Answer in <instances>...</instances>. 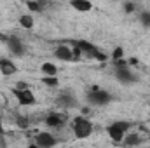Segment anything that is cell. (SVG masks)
Wrapping results in <instances>:
<instances>
[{
    "label": "cell",
    "instance_id": "1",
    "mask_svg": "<svg viewBox=\"0 0 150 148\" xmlns=\"http://www.w3.org/2000/svg\"><path fill=\"white\" fill-rule=\"evenodd\" d=\"M72 131H74L75 138L79 140H84V138H89L93 134V122L82 115L75 117L72 120Z\"/></svg>",
    "mask_w": 150,
    "mask_h": 148
},
{
    "label": "cell",
    "instance_id": "2",
    "mask_svg": "<svg viewBox=\"0 0 150 148\" xmlns=\"http://www.w3.org/2000/svg\"><path fill=\"white\" fill-rule=\"evenodd\" d=\"M129 127H131L129 122H126V120H117V122H113V124H110V125L107 127V134L110 136L112 141L120 143V141H124V138H126Z\"/></svg>",
    "mask_w": 150,
    "mask_h": 148
},
{
    "label": "cell",
    "instance_id": "3",
    "mask_svg": "<svg viewBox=\"0 0 150 148\" xmlns=\"http://www.w3.org/2000/svg\"><path fill=\"white\" fill-rule=\"evenodd\" d=\"M87 99H89L91 105L101 106V105H107L112 98H110V94H108L107 91H103V89H100V87H93L91 92L87 94Z\"/></svg>",
    "mask_w": 150,
    "mask_h": 148
},
{
    "label": "cell",
    "instance_id": "4",
    "mask_svg": "<svg viewBox=\"0 0 150 148\" xmlns=\"http://www.w3.org/2000/svg\"><path fill=\"white\" fill-rule=\"evenodd\" d=\"M35 145H38L40 148H54L58 145V140L52 132L49 131H44V132H38L37 138H35Z\"/></svg>",
    "mask_w": 150,
    "mask_h": 148
},
{
    "label": "cell",
    "instance_id": "5",
    "mask_svg": "<svg viewBox=\"0 0 150 148\" xmlns=\"http://www.w3.org/2000/svg\"><path fill=\"white\" fill-rule=\"evenodd\" d=\"M117 70H115V77L117 80H120L122 84H129L131 80H134V75L131 72V68L126 66V61H117Z\"/></svg>",
    "mask_w": 150,
    "mask_h": 148
},
{
    "label": "cell",
    "instance_id": "6",
    "mask_svg": "<svg viewBox=\"0 0 150 148\" xmlns=\"http://www.w3.org/2000/svg\"><path fill=\"white\" fill-rule=\"evenodd\" d=\"M14 96H16V99H18V103L21 106H32V105H35V96H33V92L30 89H23V91L14 89Z\"/></svg>",
    "mask_w": 150,
    "mask_h": 148
},
{
    "label": "cell",
    "instance_id": "7",
    "mask_svg": "<svg viewBox=\"0 0 150 148\" xmlns=\"http://www.w3.org/2000/svg\"><path fill=\"white\" fill-rule=\"evenodd\" d=\"M65 120H67L65 113L54 111V113H49V115L45 117V125L51 127V129H61V127L65 125Z\"/></svg>",
    "mask_w": 150,
    "mask_h": 148
},
{
    "label": "cell",
    "instance_id": "8",
    "mask_svg": "<svg viewBox=\"0 0 150 148\" xmlns=\"http://www.w3.org/2000/svg\"><path fill=\"white\" fill-rule=\"evenodd\" d=\"M7 47H9V51H11L14 56H25V52H26L23 42H21L19 38H14V37H11L7 40Z\"/></svg>",
    "mask_w": 150,
    "mask_h": 148
},
{
    "label": "cell",
    "instance_id": "9",
    "mask_svg": "<svg viewBox=\"0 0 150 148\" xmlns=\"http://www.w3.org/2000/svg\"><path fill=\"white\" fill-rule=\"evenodd\" d=\"M16 72H18V66L14 65L12 59H9V58H2L0 59V73L2 75L11 77V75H14Z\"/></svg>",
    "mask_w": 150,
    "mask_h": 148
},
{
    "label": "cell",
    "instance_id": "10",
    "mask_svg": "<svg viewBox=\"0 0 150 148\" xmlns=\"http://www.w3.org/2000/svg\"><path fill=\"white\" fill-rule=\"evenodd\" d=\"M54 56H56L59 61H67V63L74 61V54H72V49H70L68 45H59V47L54 51Z\"/></svg>",
    "mask_w": 150,
    "mask_h": 148
},
{
    "label": "cell",
    "instance_id": "11",
    "mask_svg": "<svg viewBox=\"0 0 150 148\" xmlns=\"http://www.w3.org/2000/svg\"><path fill=\"white\" fill-rule=\"evenodd\" d=\"M70 5L74 7L75 11H80V12H89L93 9V4L86 2V0H74V2H70Z\"/></svg>",
    "mask_w": 150,
    "mask_h": 148
},
{
    "label": "cell",
    "instance_id": "12",
    "mask_svg": "<svg viewBox=\"0 0 150 148\" xmlns=\"http://www.w3.org/2000/svg\"><path fill=\"white\" fill-rule=\"evenodd\" d=\"M40 72L44 73V77H58V68L52 63H44L40 66Z\"/></svg>",
    "mask_w": 150,
    "mask_h": 148
},
{
    "label": "cell",
    "instance_id": "13",
    "mask_svg": "<svg viewBox=\"0 0 150 148\" xmlns=\"http://www.w3.org/2000/svg\"><path fill=\"white\" fill-rule=\"evenodd\" d=\"M19 25H21L25 30L33 28V16H32V14H23V16H19Z\"/></svg>",
    "mask_w": 150,
    "mask_h": 148
},
{
    "label": "cell",
    "instance_id": "14",
    "mask_svg": "<svg viewBox=\"0 0 150 148\" xmlns=\"http://www.w3.org/2000/svg\"><path fill=\"white\" fill-rule=\"evenodd\" d=\"M124 141H126L127 147H133V145H138V143H140V136L134 134V132H129V134H126Z\"/></svg>",
    "mask_w": 150,
    "mask_h": 148
},
{
    "label": "cell",
    "instance_id": "15",
    "mask_svg": "<svg viewBox=\"0 0 150 148\" xmlns=\"http://www.w3.org/2000/svg\"><path fill=\"white\" fill-rule=\"evenodd\" d=\"M58 103H59L61 106H72V105H74V99H72L68 94H59V99H58Z\"/></svg>",
    "mask_w": 150,
    "mask_h": 148
},
{
    "label": "cell",
    "instance_id": "16",
    "mask_svg": "<svg viewBox=\"0 0 150 148\" xmlns=\"http://www.w3.org/2000/svg\"><path fill=\"white\" fill-rule=\"evenodd\" d=\"M122 56H124V51H122V47H115L112 52V59L117 63V61H122Z\"/></svg>",
    "mask_w": 150,
    "mask_h": 148
},
{
    "label": "cell",
    "instance_id": "17",
    "mask_svg": "<svg viewBox=\"0 0 150 148\" xmlns=\"http://www.w3.org/2000/svg\"><path fill=\"white\" fill-rule=\"evenodd\" d=\"M44 84L49 87H56L59 82H58V77H44Z\"/></svg>",
    "mask_w": 150,
    "mask_h": 148
},
{
    "label": "cell",
    "instance_id": "18",
    "mask_svg": "<svg viewBox=\"0 0 150 148\" xmlns=\"http://www.w3.org/2000/svg\"><path fill=\"white\" fill-rule=\"evenodd\" d=\"M26 7H28L32 12H38V11L42 9V5H40L38 2H28V4H26Z\"/></svg>",
    "mask_w": 150,
    "mask_h": 148
},
{
    "label": "cell",
    "instance_id": "19",
    "mask_svg": "<svg viewBox=\"0 0 150 148\" xmlns=\"http://www.w3.org/2000/svg\"><path fill=\"white\" fill-rule=\"evenodd\" d=\"M72 54H74V61H79V59L82 58V51L77 47V44H75L74 47H72Z\"/></svg>",
    "mask_w": 150,
    "mask_h": 148
},
{
    "label": "cell",
    "instance_id": "20",
    "mask_svg": "<svg viewBox=\"0 0 150 148\" xmlns=\"http://www.w3.org/2000/svg\"><path fill=\"white\" fill-rule=\"evenodd\" d=\"M16 122H18V125H19V127H23V129H25V127H28V122H26V118H25V117H18V120H16Z\"/></svg>",
    "mask_w": 150,
    "mask_h": 148
},
{
    "label": "cell",
    "instance_id": "21",
    "mask_svg": "<svg viewBox=\"0 0 150 148\" xmlns=\"http://www.w3.org/2000/svg\"><path fill=\"white\" fill-rule=\"evenodd\" d=\"M142 21H143V25H145V26H150V12H149V14H143Z\"/></svg>",
    "mask_w": 150,
    "mask_h": 148
},
{
    "label": "cell",
    "instance_id": "22",
    "mask_svg": "<svg viewBox=\"0 0 150 148\" xmlns=\"http://www.w3.org/2000/svg\"><path fill=\"white\" fill-rule=\"evenodd\" d=\"M124 7H126V11H127V12H133V11H134V4H126Z\"/></svg>",
    "mask_w": 150,
    "mask_h": 148
},
{
    "label": "cell",
    "instance_id": "23",
    "mask_svg": "<svg viewBox=\"0 0 150 148\" xmlns=\"http://www.w3.org/2000/svg\"><path fill=\"white\" fill-rule=\"evenodd\" d=\"M28 148H40V147H38V145H35V143H33V145H30V147H28Z\"/></svg>",
    "mask_w": 150,
    "mask_h": 148
}]
</instances>
